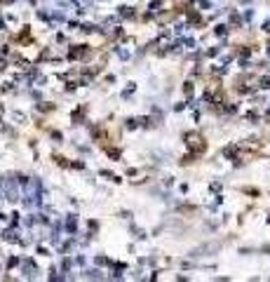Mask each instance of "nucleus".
Returning <instances> with one entry per match:
<instances>
[{"mask_svg":"<svg viewBox=\"0 0 270 282\" xmlns=\"http://www.w3.org/2000/svg\"><path fill=\"white\" fill-rule=\"evenodd\" d=\"M35 195H38V186L33 181L26 183V200H35Z\"/></svg>","mask_w":270,"mask_h":282,"instance_id":"1","label":"nucleus"}]
</instances>
